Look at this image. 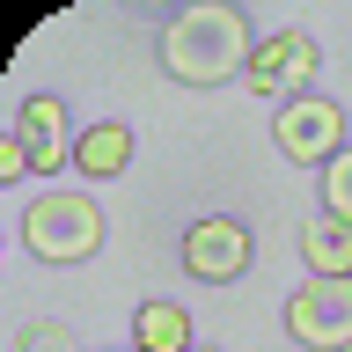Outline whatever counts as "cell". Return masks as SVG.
Instances as JSON below:
<instances>
[{
    "instance_id": "obj_1",
    "label": "cell",
    "mask_w": 352,
    "mask_h": 352,
    "mask_svg": "<svg viewBox=\"0 0 352 352\" xmlns=\"http://www.w3.org/2000/svg\"><path fill=\"white\" fill-rule=\"evenodd\" d=\"M250 52H257V30L235 0H191L162 22V74L184 88H220L250 74Z\"/></svg>"
},
{
    "instance_id": "obj_2",
    "label": "cell",
    "mask_w": 352,
    "mask_h": 352,
    "mask_svg": "<svg viewBox=\"0 0 352 352\" xmlns=\"http://www.w3.org/2000/svg\"><path fill=\"white\" fill-rule=\"evenodd\" d=\"M103 206L88 191H44L22 206V242H30V257L44 264H88L103 250Z\"/></svg>"
},
{
    "instance_id": "obj_3",
    "label": "cell",
    "mask_w": 352,
    "mask_h": 352,
    "mask_svg": "<svg viewBox=\"0 0 352 352\" xmlns=\"http://www.w3.org/2000/svg\"><path fill=\"white\" fill-rule=\"evenodd\" d=\"M286 338L301 352H352V279H301L286 294Z\"/></svg>"
},
{
    "instance_id": "obj_4",
    "label": "cell",
    "mask_w": 352,
    "mask_h": 352,
    "mask_svg": "<svg viewBox=\"0 0 352 352\" xmlns=\"http://www.w3.org/2000/svg\"><path fill=\"white\" fill-rule=\"evenodd\" d=\"M176 257H184V279H198V286H235L242 272H250V257H257V242H250V228H242L235 213H206V220L184 228Z\"/></svg>"
},
{
    "instance_id": "obj_5",
    "label": "cell",
    "mask_w": 352,
    "mask_h": 352,
    "mask_svg": "<svg viewBox=\"0 0 352 352\" xmlns=\"http://www.w3.org/2000/svg\"><path fill=\"white\" fill-rule=\"evenodd\" d=\"M272 140H279V154L294 169H330L345 154V110L330 103V96H294L272 118Z\"/></svg>"
},
{
    "instance_id": "obj_6",
    "label": "cell",
    "mask_w": 352,
    "mask_h": 352,
    "mask_svg": "<svg viewBox=\"0 0 352 352\" xmlns=\"http://www.w3.org/2000/svg\"><path fill=\"white\" fill-rule=\"evenodd\" d=\"M316 66H323V52H316V37H308V30H272V37H257V52H250V74H242V81L257 88L264 103H294V96H308Z\"/></svg>"
},
{
    "instance_id": "obj_7",
    "label": "cell",
    "mask_w": 352,
    "mask_h": 352,
    "mask_svg": "<svg viewBox=\"0 0 352 352\" xmlns=\"http://www.w3.org/2000/svg\"><path fill=\"white\" fill-rule=\"evenodd\" d=\"M15 140H22V154H30V176H59V162H74V140H81V132L66 125L59 96H30V103L15 110Z\"/></svg>"
},
{
    "instance_id": "obj_8",
    "label": "cell",
    "mask_w": 352,
    "mask_h": 352,
    "mask_svg": "<svg viewBox=\"0 0 352 352\" xmlns=\"http://www.w3.org/2000/svg\"><path fill=\"white\" fill-rule=\"evenodd\" d=\"M125 162H132V125H125V118L81 125V140H74V169H81V176L110 184V176H125Z\"/></svg>"
},
{
    "instance_id": "obj_9",
    "label": "cell",
    "mask_w": 352,
    "mask_h": 352,
    "mask_svg": "<svg viewBox=\"0 0 352 352\" xmlns=\"http://www.w3.org/2000/svg\"><path fill=\"white\" fill-rule=\"evenodd\" d=\"M132 352H198L184 301H140L132 308Z\"/></svg>"
},
{
    "instance_id": "obj_10",
    "label": "cell",
    "mask_w": 352,
    "mask_h": 352,
    "mask_svg": "<svg viewBox=\"0 0 352 352\" xmlns=\"http://www.w3.org/2000/svg\"><path fill=\"white\" fill-rule=\"evenodd\" d=\"M301 264H308V279H352V220L316 213L301 228Z\"/></svg>"
},
{
    "instance_id": "obj_11",
    "label": "cell",
    "mask_w": 352,
    "mask_h": 352,
    "mask_svg": "<svg viewBox=\"0 0 352 352\" xmlns=\"http://www.w3.org/2000/svg\"><path fill=\"white\" fill-rule=\"evenodd\" d=\"M15 352H81V338H74L59 316H37V323L15 330Z\"/></svg>"
},
{
    "instance_id": "obj_12",
    "label": "cell",
    "mask_w": 352,
    "mask_h": 352,
    "mask_svg": "<svg viewBox=\"0 0 352 352\" xmlns=\"http://www.w3.org/2000/svg\"><path fill=\"white\" fill-rule=\"evenodd\" d=\"M316 184H323V213H330V220H352V147L338 154Z\"/></svg>"
},
{
    "instance_id": "obj_13",
    "label": "cell",
    "mask_w": 352,
    "mask_h": 352,
    "mask_svg": "<svg viewBox=\"0 0 352 352\" xmlns=\"http://www.w3.org/2000/svg\"><path fill=\"white\" fill-rule=\"evenodd\" d=\"M0 176H30V154H22V140H15V132L0 140Z\"/></svg>"
},
{
    "instance_id": "obj_14",
    "label": "cell",
    "mask_w": 352,
    "mask_h": 352,
    "mask_svg": "<svg viewBox=\"0 0 352 352\" xmlns=\"http://www.w3.org/2000/svg\"><path fill=\"white\" fill-rule=\"evenodd\" d=\"M198 352H206V345H198Z\"/></svg>"
}]
</instances>
